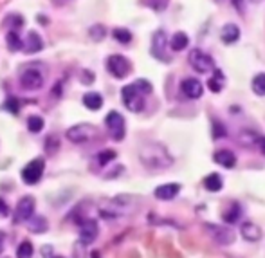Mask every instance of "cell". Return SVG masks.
<instances>
[{
	"mask_svg": "<svg viewBox=\"0 0 265 258\" xmlns=\"http://www.w3.org/2000/svg\"><path fill=\"white\" fill-rule=\"evenodd\" d=\"M33 253H35L33 244L29 242V240H24L22 244L18 245V249H17V258H31Z\"/></svg>",
	"mask_w": 265,
	"mask_h": 258,
	"instance_id": "cell-31",
	"label": "cell"
},
{
	"mask_svg": "<svg viewBox=\"0 0 265 258\" xmlns=\"http://www.w3.org/2000/svg\"><path fill=\"white\" fill-rule=\"evenodd\" d=\"M251 2H254V4H258V2H260V0H251Z\"/></svg>",
	"mask_w": 265,
	"mask_h": 258,
	"instance_id": "cell-44",
	"label": "cell"
},
{
	"mask_svg": "<svg viewBox=\"0 0 265 258\" xmlns=\"http://www.w3.org/2000/svg\"><path fill=\"white\" fill-rule=\"evenodd\" d=\"M114 38H116L119 44H130L132 42V33L128 29H123V28H117L114 29Z\"/></svg>",
	"mask_w": 265,
	"mask_h": 258,
	"instance_id": "cell-32",
	"label": "cell"
},
{
	"mask_svg": "<svg viewBox=\"0 0 265 258\" xmlns=\"http://www.w3.org/2000/svg\"><path fill=\"white\" fill-rule=\"evenodd\" d=\"M216 2H222V0H216Z\"/></svg>",
	"mask_w": 265,
	"mask_h": 258,
	"instance_id": "cell-45",
	"label": "cell"
},
{
	"mask_svg": "<svg viewBox=\"0 0 265 258\" xmlns=\"http://www.w3.org/2000/svg\"><path fill=\"white\" fill-rule=\"evenodd\" d=\"M44 170H45V161L44 159H33L31 163L26 164L22 170V181L26 184H36L40 181L42 175H44Z\"/></svg>",
	"mask_w": 265,
	"mask_h": 258,
	"instance_id": "cell-8",
	"label": "cell"
},
{
	"mask_svg": "<svg viewBox=\"0 0 265 258\" xmlns=\"http://www.w3.org/2000/svg\"><path fill=\"white\" fill-rule=\"evenodd\" d=\"M180 191V184L177 182H168V184H161L155 188L153 195L161 200H171L173 197H177V193Z\"/></svg>",
	"mask_w": 265,
	"mask_h": 258,
	"instance_id": "cell-15",
	"label": "cell"
},
{
	"mask_svg": "<svg viewBox=\"0 0 265 258\" xmlns=\"http://www.w3.org/2000/svg\"><path fill=\"white\" fill-rule=\"evenodd\" d=\"M96 159H98L99 166H105V164H108L112 159H116V152H114V150H103V152H99Z\"/></svg>",
	"mask_w": 265,
	"mask_h": 258,
	"instance_id": "cell-33",
	"label": "cell"
},
{
	"mask_svg": "<svg viewBox=\"0 0 265 258\" xmlns=\"http://www.w3.org/2000/svg\"><path fill=\"white\" fill-rule=\"evenodd\" d=\"M213 73H215V74L209 78L207 87H209V91H211V92H220L222 85H224V76H222L220 71H213Z\"/></svg>",
	"mask_w": 265,
	"mask_h": 258,
	"instance_id": "cell-27",
	"label": "cell"
},
{
	"mask_svg": "<svg viewBox=\"0 0 265 258\" xmlns=\"http://www.w3.org/2000/svg\"><path fill=\"white\" fill-rule=\"evenodd\" d=\"M6 42H8V49L9 51H20L24 49V40L20 37H18L17 31H9L8 35H6Z\"/></svg>",
	"mask_w": 265,
	"mask_h": 258,
	"instance_id": "cell-25",
	"label": "cell"
},
{
	"mask_svg": "<svg viewBox=\"0 0 265 258\" xmlns=\"http://www.w3.org/2000/svg\"><path fill=\"white\" fill-rule=\"evenodd\" d=\"M135 85H137V89H139V91L143 92L144 96L152 92V83L146 82V80H137V82H135Z\"/></svg>",
	"mask_w": 265,
	"mask_h": 258,
	"instance_id": "cell-36",
	"label": "cell"
},
{
	"mask_svg": "<svg viewBox=\"0 0 265 258\" xmlns=\"http://www.w3.org/2000/svg\"><path fill=\"white\" fill-rule=\"evenodd\" d=\"M213 127H215V132H213V137H224L225 136V128H224V125L222 123H218V121H215L213 123Z\"/></svg>",
	"mask_w": 265,
	"mask_h": 258,
	"instance_id": "cell-37",
	"label": "cell"
},
{
	"mask_svg": "<svg viewBox=\"0 0 265 258\" xmlns=\"http://www.w3.org/2000/svg\"><path fill=\"white\" fill-rule=\"evenodd\" d=\"M258 145H260V150L265 154V137H260V141H258Z\"/></svg>",
	"mask_w": 265,
	"mask_h": 258,
	"instance_id": "cell-42",
	"label": "cell"
},
{
	"mask_svg": "<svg viewBox=\"0 0 265 258\" xmlns=\"http://www.w3.org/2000/svg\"><path fill=\"white\" fill-rule=\"evenodd\" d=\"M42 254H44V258H63V256H58V254H54L51 245H45V247L42 249Z\"/></svg>",
	"mask_w": 265,
	"mask_h": 258,
	"instance_id": "cell-38",
	"label": "cell"
},
{
	"mask_svg": "<svg viewBox=\"0 0 265 258\" xmlns=\"http://www.w3.org/2000/svg\"><path fill=\"white\" fill-rule=\"evenodd\" d=\"M206 231L209 233L213 240H215L218 245H231L236 238L234 231L231 227L225 226H216V224H206Z\"/></svg>",
	"mask_w": 265,
	"mask_h": 258,
	"instance_id": "cell-7",
	"label": "cell"
},
{
	"mask_svg": "<svg viewBox=\"0 0 265 258\" xmlns=\"http://www.w3.org/2000/svg\"><path fill=\"white\" fill-rule=\"evenodd\" d=\"M215 163H218L224 168H233L236 164V157L231 150H218L215 154Z\"/></svg>",
	"mask_w": 265,
	"mask_h": 258,
	"instance_id": "cell-19",
	"label": "cell"
},
{
	"mask_svg": "<svg viewBox=\"0 0 265 258\" xmlns=\"http://www.w3.org/2000/svg\"><path fill=\"white\" fill-rule=\"evenodd\" d=\"M180 91L184 92V96L189 100H198L204 92V85L198 82L197 78H186L180 83Z\"/></svg>",
	"mask_w": 265,
	"mask_h": 258,
	"instance_id": "cell-14",
	"label": "cell"
},
{
	"mask_svg": "<svg viewBox=\"0 0 265 258\" xmlns=\"http://www.w3.org/2000/svg\"><path fill=\"white\" fill-rule=\"evenodd\" d=\"M141 163L150 170H164L173 164V157L166 150V146L159 145V143H152V145H144L141 148Z\"/></svg>",
	"mask_w": 265,
	"mask_h": 258,
	"instance_id": "cell-1",
	"label": "cell"
},
{
	"mask_svg": "<svg viewBox=\"0 0 265 258\" xmlns=\"http://www.w3.org/2000/svg\"><path fill=\"white\" fill-rule=\"evenodd\" d=\"M90 38H92V40H103L105 38V35H107V31H105V28L103 26H92V28H90Z\"/></svg>",
	"mask_w": 265,
	"mask_h": 258,
	"instance_id": "cell-34",
	"label": "cell"
},
{
	"mask_svg": "<svg viewBox=\"0 0 265 258\" xmlns=\"http://www.w3.org/2000/svg\"><path fill=\"white\" fill-rule=\"evenodd\" d=\"M98 233H99V227H98V222L94 218H87V220L81 222V229H80V242L81 244H92L96 238H98Z\"/></svg>",
	"mask_w": 265,
	"mask_h": 258,
	"instance_id": "cell-12",
	"label": "cell"
},
{
	"mask_svg": "<svg viewBox=\"0 0 265 258\" xmlns=\"http://www.w3.org/2000/svg\"><path fill=\"white\" fill-rule=\"evenodd\" d=\"M4 240H6V235L2 233V231H0V253L4 251Z\"/></svg>",
	"mask_w": 265,
	"mask_h": 258,
	"instance_id": "cell-40",
	"label": "cell"
},
{
	"mask_svg": "<svg viewBox=\"0 0 265 258\" xmlns=\"http://www.w3.org/2000/svg\"><path fill=\"white\" fill-rule=\"evenodd\" d=\"M251 87H252V92L256 96H265V73L256 74V76L252 78Z\"/></svg>",
	"mask_w": 265,
	"mask_h": 258,
	"instance_id": "cell-28",
	"label": "cell"
},
{
	"mask_svg": "<svg viewBox=\"0 0 265 258\" xmlns=\"http://www.w3.org/2000/svg\"><path fill=\"white\" fill-rule=\"evenodd\" d=\"M9 215V206L4 202V199H0V218H6Z\"/></svg>",
	"mask_w": 265,
	"mask_h": 258,
	"instance_id": "cell-39",
	"label": "cell"
},
{
	"mask_svg": "<svg viewBox=\"0 0 265 258\" xmlns=\"http://www.w3.org/2000/svg\"><path fill=\"white\" fill-rule=\"evenodd\" d=\"M128 211L125 206V202H121V197L119 199H114V200H108L105 202L101 208H99V213L103 218H119L123 217L125 213Z\"/></svg>",
	"mask_w": 265,
	"mask_h": 258,
	"instance_id": "cell-11",
	"label": "cell"
},
{
	"mask_svg": "<svg viewBox=\"0 0 265 258\" xmlns=\"http://www.w3.org/2000/svg\"><path fill=\"white\" fill-rule=\"evenodd\" d=\"M45 154L47 155H54L60 150V137L58 136H49L45 139Z\"/></svg>",
	"mask_w": 265,
	"mask_h": 258,
	"instance_id": "cell-30",
	"label": "cell"
},
{
	"mask_svg": "<svg viewBox=\"0 0 265 258\" xmlns=\"http://www.w3.org/2000/svg\"><path fill=\"white\" fill-rule=\"evenodd\" d=\"M105 125H107L112 139L121 141L123 137H125V132H126L125 130V118H123L119 112H116V110L108 112L107 118H105Z\"/></svg>",
	"mask_w": 265,
	"mask_h": 258,
	"instance_id": "cell-9",
	"label": "cell"
},
{
	"mask_svg": "<svg viewBox=\"0 0 265 258\" xmlns=\"http://www.w3.org/2000/svg\"><path fill=\"white\" fill-rule=\"evenodd\" d=\"M233 6H236L238 8L240 13H243V8H242V0H233Z\"/></svg>",
	"mask_w": 265,
	"mask_h": 258,
	"instance_id": "cell-41",
	"label": "cell"
},
{
	"mask_svg": "<svg viewBox=\"0 0 265 258\" xmlns=\"http://www.w3.org/2000/svg\"><path fill=\"white\" fill-rule=\"evenodd\" d=\"M240 233L247 242H258L261 238V227L254 222H243L240 227Z\"/></svg>",
	"mask_w": 265,
	"mask_h": 258,
	"instance_id": "cell-17",
	"label": "cell"
},
{
	"mask_svg": "<svg viewBox=\"0 0 265 258\" xmlns=\"http://www.w3.org/2000/svg\"><path fill=\"white\" fill-rule=\"evenodd\" d=\"M107 71L112 74L114 78H117V80H123V78H126L130 74L132 65L123 55H112V56H108V60H107Z\"/></svg>",
	"mask_w": 265,
	"mask_h": 258,
	"instance_id": "cell-6",
	"label": "cell"
},
{
	"mask_svg": "<svg viewBox=\"0 0 265 258\" xmlns=\"http://www.w3.org/2000/svg\"><path fill=\"white\" fill-rule=\"evenodd\" d=\"M83 105H85L89 110H99L103 107V98L98 92H87L83 96Z\"/></svg>",
	"mask_w": 265,
	"mask_h": 258,
	"instance_id": "cell-20",
	"label": "cell"
},
{
	"mask_svg": "<svg viewBox=\"0 0 265 258\" xmlns=\"http://www.w3.org/2000/svg\"><path fill=\"white\" fill-rule=\"evenodd\" d=\"M42 47H44V42H42L40 35L35 31L27 33L26 40H24V51H26L27 55H35V53L42 51Z\"/></svg>",
	"mask_w": 265,
	"mask_h": 258,
	"instance_id": "cell-16",
	"label": "cell"
},
{
	"mask_svg": "<svg viewBox=\"0 0 265 258\" xmlns=\"http://www.w3.org/2000/svg\"><path fill=\"white\" fill-rule=\"evenodd\" d=\"M121 98H123L125 107L130 110V112H141V110L144 109V94L137 89L135 83L123 87Z\"/></svg>",
	"mask_w": 265,
	"mask_h": 258,
	"instance_id": "cell-2",
	"label": "cell"
},
{
	"mask_svg": "<svg viewBox=\"0 0 265 258\" xmlns=\"http://www.w3.org/2000/svg\"><path fill=\"white\" fill-rule=\"evenodd\" d=\"M6 110L11 112L13 116H17L20 112V101L17 98H8V101H6Z\"/></svg>",
	"mask_w": 265,
	"mask_h": 258,
	"instance_id": "cell-35",
	"label": "cell"
},
{
	"mask_svg": "<svg viewBox=\"0 0 265 258\" xmlns=\"http://www.w3.org/2000/svg\"><path fill=\"white\" fill-rule=\"evenodd\" d=\"M188 58H189L191 67H193V71L198 74H207L215 69V62H213V58L200 49H193L191 53H189Z\"/></svg>",
	"mask_w": 265,
	"mask_h": 258,
	"instance_id": "cell-4",
	"label": "cell"
},
{
	"mask_svg": "<svg viewBox=\"0 0 265 258\" xmlns=\"http://www.w3.org/2000/svg\"><path fill=\"white\" fill-rule=\"evenodd\" d=\"M27 226H29V229H31L33 233H45V231L49 229V224H47V220H45L42 215H38V217L33 215V217L27 220Z\"/></svg>",
	"mask_w": 265,
	"mask_h": 258,
	"instance_id": "cell-21",
	"label": "cell"
},
{
	"mask_svg": "<svg viewBox=\"0 0 265 258\" xmlns=\"http://www.w3.org/2000/svg\"><path fill=\"white\" fill-rule=\"evenodd\" d=\"M35 215V199L31 195H26L18 200L17 209H15V222L20 224V222H27L29 218Z\"/></svg>",
	"mask_w": 265,
	"mask_h": 258,
	"instance_id": "cell-10",
	"label": "cell"
},
{
	"mask_svg": "<svg viewBox=\"0 0 265 258\" xmlns=\"http://www.w3.org/2000/svg\"><path fill=\"white\" fill-rule=\"evenodd\" d=\"M166 47H168V40H166V35L164 31H155L152 37V55L153 58L157 60H168L166 55Z\"/></svg>",
	"mask_w": 265,
	"mask_h": 258,
	"instance_id": "cell-13",
	"label": "cell"
},
{
	"mask_svg": "<svg viewBox=\"0 0 265 258\" xmlns=\"http://www.w3.org/2000/svg\"><path fill=\"white\" fill-rule=\"evenodd\" d=\"M45 121L42 116H29L27 118V128H29V132H33V134H38V132L44 128Z\"/></svg>",
	"mask_w": 265,
	"mask_h": 258,
	"instance_id": "cell-29",
	"label": "cell"
},
{
	"mask_svg": "<svg viewBox=\"0 0 265 258\" xmlns=\"http://www.w3.org/2000/svg\"><path fill=\"white\" fill-rule=\"evenodd\" d=\"M240 213H242L240 206L236 202H233L229 208L224 211V222H227V224H234V222H238L240 220Z\"/></svg>",
	"mask_w": 265,
	"mask_h": 258,
	"instance_id": "cell-26",
	"label": "cell"
},
{
	"mask_svg": "<svg viewBox=\"0 0 265 258\" xmlns=\"http://www.w3.org/2000/svg\"><path fill=\"white\" fill-rule=\"evenodd\" d=\"M238 141L242 143L243 146H252V145H258L260 136H258L254 130H247V128H243V130H240V134H238Z\"/></svg>",
	"mask_w": 265,
	"mask_h": 258,
	"instance_id": "cell-23",
	"label": "cell"
},
{
	"mask_svg": "<svg viewBox=\"0 0 265 258\" xmlns=\"http://www.w3.org/2000/svg\"><path fill=\"white\" fill-rule=\"evenodd\" d=\"M94 136H96V127L90 125V123H80V125H74V127H71L67 130V139L71 143H76V145L89 143Z\"/></svg>",
	"mask_w": 265,
	"mask_h": 258,
	"instance_id": "cell-5",
	"label": "cell"
},
{
	"mask_svg": "<svg viewBox=\"0 0 265 258\" xmlns=\"http://www.w3.org/2000/svg\"><path fill=\"white\" fill-rule=\"evenodd\" d=\"M188 44H189V38H188V35L186 33H182V31H179V33H175L173 37H171V42H170V47L173 51H184L186 47H188Z\"/></svg>",
	"mask_w": 265,
	"mask_h": 258,
	"instance_id": "cell-22",
	"label": "cell"
},
{
	"mask_svg": "<svg viewBox=\"0 0 265 258\" xmlns=\"http://www.w3.org/2000/svg\"><path fill=\"white\" fill-rule=\"evenodd\" d=\"M240 38V29L238 26H234V24H225L224 28H222L220 31V40L224 42V44H227V46H231V44H234V42Z\"/></svg>",
	"mask_w": 265,
	"mask_h": 258,
	"instance_id": "cell-18",
	"label": "cell"
},
{
	"mask_svg": "<svg viewBox=\"0 0 265 258\" xmlns=\"http://www.w3.org/2000/svg\"><path fill=\"white\" fill-rule=\"evenodd\" d=\"M45 83V76L40 69L27 67L22 74H20V87L24 91H38Z\"/></svg>",
	"mask_w": 265,
	"mask_h": 258,
	"instance_id": "cell-3",
	"label": "cell"
},
{
	"mask_svg": "<svg viewBox=\"0 0 265 258\" xmlns=\"http://www.w3.org/2000/svg\"><path fill=\"white\" fill-rule=\"evenodd\" d=\"M204 186H206V190L209 191H220L222 186H224V181H222V177L218 173H209V175L204 179Z\"/></svg>",
	"mask_w": 265,
	"mask_h": 258,
	"instance_id": "cell-24",
	"label": "cell"
},
{
	"mask_svg": "<svg viewBox=\"0 0 265 258\" xmlns=\"http://www.w3.org/2000/svg\"><path fill=\"white\" fill-rule=\"evenodd\" d=\"M92 258H99V253H98V251H92Z\"/></svg>",
	"mask_w": 265,
	"mask_h": 258,
	"instance_id": "cell-43",
	"label": "cell"
}]
</instances>
